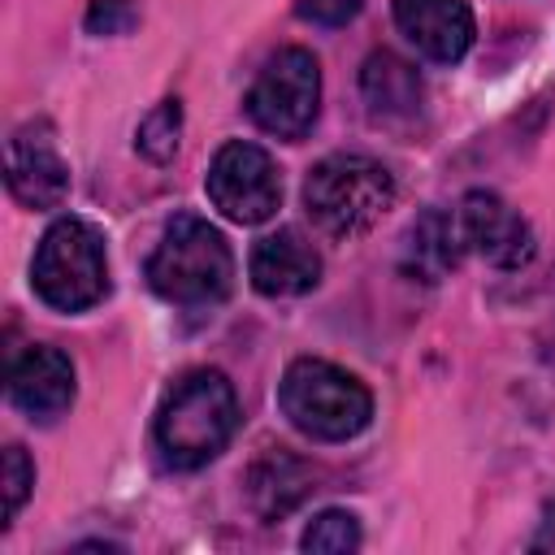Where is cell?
<instances>
[{"label": "cell", "mask_w": 555, "mask_h": 555, "mask_svg": "<svg viewBox=\"0 0 555 555\" xmlns=\"http://www.w3.org/2000/svg\"><path fill=\"white\" fill-rule=\"evenodd\" d=\"M234 429H238V395L230 377L217 369L182 373L165 390L156 421H152L156 451L165 455L169 468H182V473L217 460L230 447Z\"/></svg>", "instance_id": "cell-1"}, {"label": "cell", "mask_w": 555, "mask_h": 555, "mask_svg": "<svg viewBox=\"0 0 555 555\" xmlns=\"http://www.w3.org/2000/svg\"><path fill=\"white\" fill-rule=\"evenodd\" d=\"M147 286L178 308L221 304L234 286V251L225 234L195 212H178L147 256Z\"/></svg>", "instance_id": "cell-2"}, {"label": "cell", "mask_w": 555, "mask_h": 555, "mask_svg": "<svg viewBox=\"0 0 555 555\" xmlns=\"http://www.w3.org/2000/svg\"><path fill=\"white\" fill-rule=\"evenodd\" d=\"M304 208L321 234L351 243L395 208V178L373 156L334 152L312 165L304 182Z\"/></svg>", "instance_id": "cell-3"}, {"label": "cell", "mask_w": 555, "mask_h": 555, "mask_svg": "<svg viewBox=\"0 0 555 555\" xmlns=\"http://www.w3.org/2000/svg\"><path fill=\"white\" fill-rule=\"evenodd\" d=\"M278 408L299 434L317 442H347L373 421L369 386L356 373L317 356H299L286 364L278 382Z\"/></svg>", "instance_id": "cell-4"}, {"label": "cell", "mask_w": 555, "mask_h": 555, "mask_svg": "<svg viewBox=\"0 0 555 555\" xmlns=\"http://www.w3.org/2000/svg\"><path fill=\"white\" fill-rule=\"evenodd\" d=\"M35 295L56 312H82L108 295V256L104 238L82 217H61L43 230L30 260Z\"/></svg>", "instance_id": "cell-5"}, {"label": "cell", "mask_w": 555, "mask_h": 555, "mask_svg": "<svg viewBox=\"0 0 555 555\" xmlns=\"http://www.w3.org/2000/svg\"><path fill=\"white\" fill-rule=\"evenodd\" d=\"M247 117L278 139H304L321 108V65L308 48H278L243 100Z\"/></svg>", "instance_id": "cell-6"}, {"label": "cell", "mask_w": 555, "mask_h": 555, "mask_svg": "<svg viewBox=\"0 0 555 555\" xmlns=\"http://www.w3.org/2000/svg\"><path fill=\"white\" fill-rule=\"evenodd\" d=\"M204 186H208L212 208L238 225H260L282 204V178H278L273 156L243 139H230L217 147Z\"/></svg>", "instance_id": "cell-7"}, {"label": "cell", "mask_w": 555, "mask_h": 555, "mask_svg": "<svg viewBox=\"0 0 555 555\" xmlns=\"http://www.w3.org/2000/svg\"><path fill=\"white\" fill-rule=\"evenodd\" d=\"M464 247L494 269H525L533 260V225L494 191H468L455 208Z\"/></svg>", "instance_id": "cell-8"}, {"label": "cell", "mask_w": 555, "mask_h": 555, "mask_svg": "<svg viewBox=\"0 0 555 555\" xmlns=\"http://www.w3.org/2000/svg\"><path fill=\"white\" fill-rule=\"evenodd\" d=\"M78 395V382H74V360L61 351V347H26L22 356H13L9 364V403L39 421V425H52L56 416L69 412Z\"/></svg>", "instance_id": "cell-9"}, {"label": "cell", "mask_w": 555, "mask_h": 555, "mask_svg": "<svg viewBox=\"0 0 555 555\" xmlns=\"http://www.w3.org/2000/svg\"><path fill=\"white\" fill-rule=\"evenodd\" d=\"M9 195L26 208H56L69 195V165L61 160L52 130L39 121L13 130L9 139Z\"/></svg>", "instance_id": "cell-10"}, {"label": "cell", "mask_w": 555, "mask_h": 555, "mask_svg": "<svg viewBox=\"0 0 555 555\" xmlns=\"http://www.w3.org/2000/svg\"><path fill=\"white\" fill-rule=\"evenodd\" d=\"M395 26L425 61L438 65H455L477 35L468 0H395Z\"/></svg>", "instance_id": "cell-11"}, {"label": "cell", "mask_w": 555, "mask_h": 555, "mask_svg": "<svg viewBox=\"0 0 555 555\" xmlns=\"http://www.w3.org/2000/svg\"><path fill=\"white\" fill-rule=\"evenodd\" d=\"M247 273H251V286L269 299H291V295H308L317 282H321V256L317 247L282 225L273 234H264L256 247H251V260H247Z\"/></svg>", "instance_id": "cell-12"}, {"label": "cell", "mask_w": 555, "mask_h": 555, "mask_svg": "<svg viewBox=\"0 0 555 555\" xmlns=\"http://www.w3.org/2000/svg\"><path fill=\"white\" fill-rule=\"evenodd\" d=\"M464 256V234L460 217L447 208H425L403 238V269L421 282H442Z\"/></svg>", "instance_id": "cell-13"}, {"label": "cell", "mask_w": 555, "mask_h": 555, "mask_svg": "<svg viewBox=\"0 0 555 555\" xmlns=\"http://www.w3.org/2000/svg\"><path fill=\"white\" fill-rule=\"evenodd\" d=\"M360 95H364L369 113L382 117V121L412 117L421 108V74H416L412 61H403L390 48L369 52V61L360 69Z\"/></svg>", "instance_id": "cell-14"}, {"label": "cell", "mask_w": 555, "mask_h": 555, "mask_svg": "<svg viewBox=\"0 0 555 555\" xmlns=\"http://www.w3.org/2000/svg\"><path fill=\"white\" fill-rule=\"evenodd\" d=\"M247 494L256 503L260 516H286L304 494H308V468L286 455V451H269L264 460L251 464V477H247Z\"/></svg>", "instance_id": "cell-15"}, {"label": "cell", "mask_w": 555, "mask_h": 555, "mask_svg": "<svg viewBox=\"0 0 555 555\" xmlns=\"http://www.w3.org/2000/svg\"><path fill=\"white\" fill-rule=\"evenodd\" d=\"M178 134H182V104L178 100H160L134 130V147L152 160V165H165L173 160L178 152Z\"/></svg>", "instance_id": "cell-16"}, {"label": "cell", "mask_w": 555, "mask_h": 555, "mask_svg": "<svg viewBox=\"0 0 555 555\" xmlns=\"http://www.w3.org/2000/svg\"><path fill=\"white\" fill-rule=\"evenodd\" d=\"M360 520L343 507H330V512H317L299 538L304 551H325V555H343V551H356L360 546Z\"/></svg>", "instance_id": "cell-17"}, {"label": "cell", "mask_w": 555, "mask_h": 555, "mask_svg": "<svg viewBox=\"0 0 555 555\" xmlns=\"http://www.w3.org/2000/svg\"><path fill=\"white\" fill-rule=\"evenodd\" d=\"M30 486H35V468H30L26 451H22L17 442H13V447H4V525L22 512V503H26Z\"/></svg>", "instance_id": "cell-18"}, {"label": "cell", "mask_w": 555, "mask_h": 555, "mask_svg": "<svg viewBox=\"0 0 555 555\" xmlns=\"http://www.w3.org/2000/svg\"><path fill=\"white\" fill-rule=\"evenodd\" d=\"M134 22H139V9L130 0H91V9H87L91 35H126Z\"/></svg>", "instance_id": "cell-19"}, {"label": "cell", "mask_w": 555, "mask_h": 555, "mask_svg": "<svg viewBox=\"0 0 555 555\" xmlns=\"http://www.w3.org/2000/svg\"><path fill=\"white\" fill-rule=\"evenodd\" d=\"M360 9H364V0H299V4H295V13H299L304 22H312V26H330V30L356 22Z\"/></svg>", "instance_id": "cell-20"}]
</instances>
